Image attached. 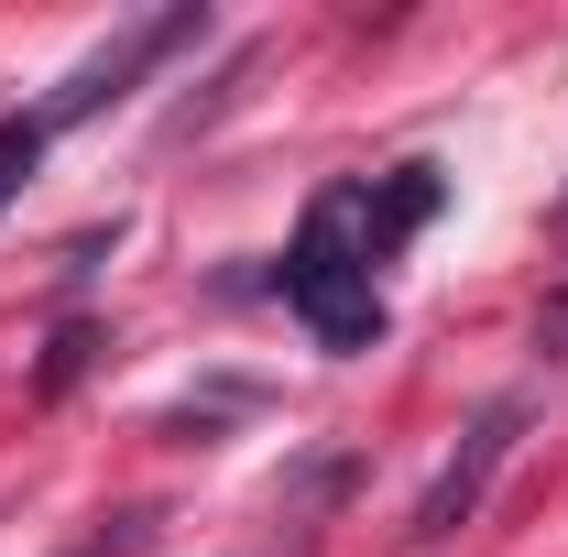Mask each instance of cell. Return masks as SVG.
<instances>
[{
  "instance_id": "obj_1",
  "label": "cell",
  "mask_w": 568,
  "mask_h": 557,
  "mask_svg": "<svg viewBox=\"0 0 568 557\" xmlns=\"http://www.w3.org/2000/svg\"><path fill=\"white\" fill-rule=\"evenodd\" d=\"M383 263H372V241H361V209H351V186H328L317 209H306V230H295V252L274 263V295L317 328V350H383Z\"/></svg>"
},
{
  "instance_id": "obj_2",
  "label": "cell",
  "mask_w": 568,
  "mask_h": 557,
  "mask_svg": "<svg viewBox=\"0 0 568 557\" xmlns=\"http://www.w3.org/2000/svg\"><path fill=\"white\" fill-rule=\"evenodd\" d=\"M186 44H209V11H197V0H186V11H153V22H132L121 44H99V55H88V67H77L67 88L33 110V121H44V132H77V121H99L110 99H132V77H142V67H164V55H186Z\"/></svg>"
},
{
  "instance_id": "obj_3",
  "label": "cell",
  "mask_w": 568,
  "mask_h": 557,
  "mask_svg": "<svg viewBox=\"0 0 568 557\" xmlns=\"http://www.w3.org/2000/svg\"><path fill=\"white\" fill-rule=\"evenodd\" d=\"M525 416H536V394H493V405L470 416V437L448 448V470L426 482L416 525H405L416 547H448V536H459V525L481 514V492H493V470H503V459H514V437H525Z\"/></svg>"
},
{
  "instance_id": "obj_4",
  "label": "cell",
  "mask_w": 568,
  "mask_h": 557,
  "mask_svg": "<svg viewBox=\"0 0 568 557\" xmlns=\"http://www.w3.org/2000/svg\"><path fill=\"white\" fill-rule=\"evenodd\" d=\"M99 328H88V317H67V328H55V350H44V372H33V394H44V405H55V394H77V372H88V361H99Z\"/></svg>"
},
{
  "instance_id": "obj_5",
  "label": "cell",
  "mask_w": 568,
  "mask_h": 557,
  "mask_svg": "<svg viewBox=\"0 0 568 557\" xmlns=\"http://www.w3.org/2000/svg\"><path fill=\"white\" fill-rule=\"evenodd\" d=\"M44 121H33V110H22V121H0V209H11V198H22V186H33V164H44Z\"/></svg>"
},
{
  "instance_id": "obj_6",
  "label": "cell",
  "mask_w": 568,
  "mask_h": 557,
  "mask_svg": "<svg viewBox=\"0 0 568 557\" xmlns=\"http://www.w3.org/2000/svg\"><path fill=\"white\" fill-rule=\"evenodd\" d=\"M558 230H568V198H558Z\"/></svg>"
}]
</instances>
